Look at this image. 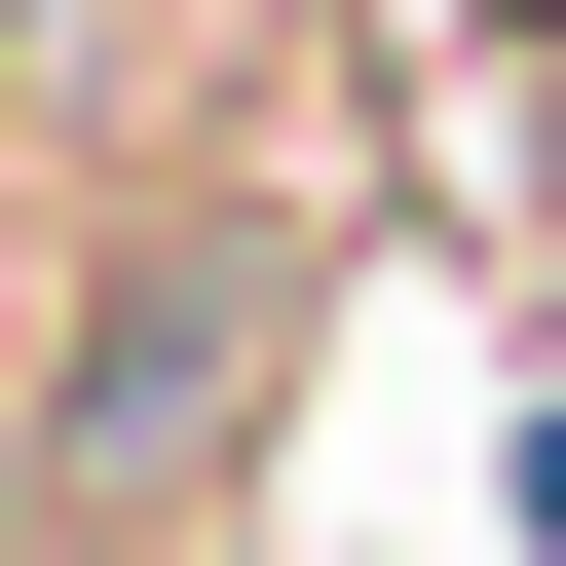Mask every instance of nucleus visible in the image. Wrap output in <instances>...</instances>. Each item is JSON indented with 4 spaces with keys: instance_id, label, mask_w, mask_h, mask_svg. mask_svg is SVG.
Returning a JSON list of instances; mask_svg holds the SVG:
<instances>
[{
    "instance_id": "f257e3e1",
    "label": "nucleus",
    "mask_w": 566,
    "mask_h": 566,
    "mask_svg": "<svg viewBox=\"0 0 566 566\" xmlns=\"http://www.w3.org/2000/svg\"><path fill=\"white\" fill-rule=\"evenodd\" d=\"M264 378H303V227H264V189H189V227L114 264V340L39 378V566H151V528L264 453Z\"/></svg>"
},
{
    "instance_id": "f03ea898",
    "label": "nucleus",
    "mask_w": 566,
    "mask_h": 566,
    "mask_svg": "<svg viewBox=\"0 0 566 566\" xmlns=\"http://www.w3.org/2000/svg\"><path fill=\"white\" fill-rule=\"evenodd\" d=\"M528 528H566V416H528Z\"/></svg>"
}]
</instances>
